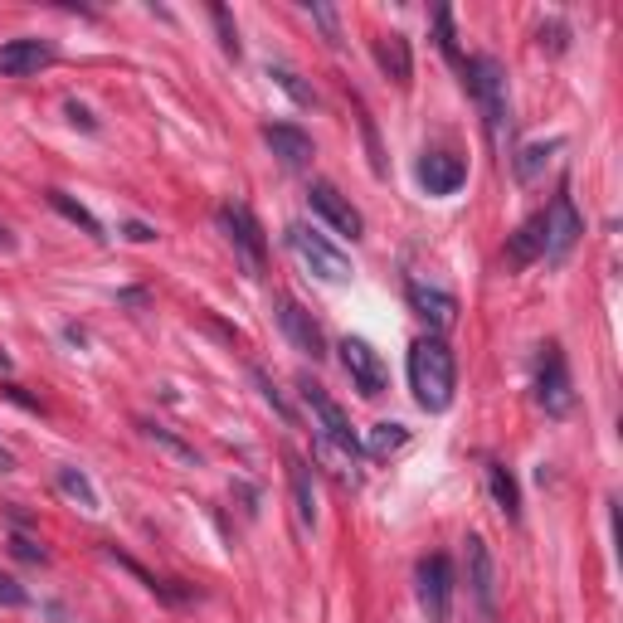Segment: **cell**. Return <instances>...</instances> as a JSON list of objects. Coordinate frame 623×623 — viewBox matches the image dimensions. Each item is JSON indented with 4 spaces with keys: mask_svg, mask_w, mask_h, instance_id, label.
<instances>
[{
    "mask_svg": "<svg viewBox=\"0 0 623 623\" xmlns=\"http://www.w3.org/2000/svg\"><path fill=\"white\" fill-rule=\"evenodd\" d=\"M409 390L419 409L443 414L453 395H458V366H453V351L443 346V336H419L409 346Z\"/></svg>",
    "mask_w": 623,
    "mask_h": 623,
    "instance_id": "obj_1",
    "label": "cell"
},
{
    "mask_svg": "<svg viewBox=\"0 0 623 623\" xmlns=\"http://www.w3.org/2000/svg\"><path fill=\"white\" fill-rule=\"evenodd\" d=\"M463 83H468V93H473L477 108H482V122H487L492 147L502 151L507 147V132H512V98H507V69H502V59H492V54L468 59Z\"/></svg>",
    "mask_w": 623,
    "mask_h": 623,
    "instance_id": "obj_2",
    "label": "cell"
},
{
    "mask_svg": "<svg viewBox=\"0 0 623 623\" xmlns=\"http://www.w3.org/2000/svg\"><path fill=\"white\" fill-rule=\"evenodd\" d=\"M283 244H288V254H293L312 278H322V283H351V258L341 254L327 234H317L312 224H288V229H283Z\"/></svg>",
    "mask_w": 623,
    "mask_h": 623,
    "instance_id": "obj_3",
    "label": "cell"
},
{
    "mask_svg": "<svg viewBox=\"0 0 623 623\" xmlns=\"http://www.w3.org/2000/svg\"><path fill=\"white\" fill-rule=\"evenodd\" d=\"M215 220H220L224 239L234 244V254L244 258V268L249 273H263V263H268V234H263V224L254 220V210L249 205H239V200H224L220 210H215Z\"/></svg>",
    "mask_w": 623,
    "mask_h": 623,
    "instance_id": "obj_4",
    "label": "cell"
},
{
    "mask_svg": "<svg viewBox=\"0 0 623 623\" xmlns=\"http://www.w3.org/2000/svg\"><path fill=\"white\" fill-rule=\"evenodd\" d=\"M536 404L546 409L550 419H565L575 409V385H570V366H565V351L546 341L541 346V366H536Z\"/></svg>",
    "mask_w": 623,
    "mask_h": 623,
    "instance_id": "obj_5",
    "label": "cell"
},
{
    "mask_svg": "<svg viewBox=\"0 0 623 623\" xmlns=\"http://www.w3.org/2000/svg\"><path fill=\"white\" fill-rule=\"evenodd\" d=\"M297 390H302V404L312 409V419H317V439L336 443V448H351V453H361V439L351 434V419H346V409L331 400L327 390L317 385V380H297Z\"/></svg>",
    "mask_w": 623,
    "mask_h": 623,
    "instance_id": "obj_6",
    "label": "cell"
},
{
    "mask_svg": "<svg viewBox=\"0 0 623 623\" xmlns=\"http://www.w3.org/2000/svg\"><path fill=\"white\" fill-rule=\"evenodd\" d=\"M546 263H565L570 249L580 244V234H585V220H580V210H575V200H570V185H560V195L550 200L546 210Z\"/></svg>",
    "mask_w": 623,
    "mask_h": 623,
    "instance_id": "obj_7",
    "label": "cell"
},
{
    "mask_svg": "<svg viewBox=\"0 0 623 623\" xmlns=\"http://www.w3.org/2000/svg\"><path fill=\"white\" fill-rule=\"evenodd\" d=\"M419 609L429 623H448L453 619V560L448 555H429L419 560Z\"/></svg>",
    "mask_w": 623,
    "mask_h": 623,
    "instance_id": "obj_8",
    "label": "cell"
},
{
    "mask_svg": "<svg viewBox=\"0 0 623 623\" xmlns=\"http://www.w3.org/2000/svg\"><path fill=\"white\" fill-rule=\"evenodd\" d=\"M341 366H346L351 385H356L366 400H380V395H385V385H390V366L380 361V351H375L370 341L346 336V341H341Z\"/></svg>",
    "mask_w": 623,
    "mask_h": 623,
    "instance_id": "obj_9",
    "label": "cell"
},
{
    "mask_svg": "<svg viewBox=\"0 0 623 623\" xmlns=\"http://www.w3.org/2000/svg\"><path fill=\"white\" fill-rule=\"evenodd\" d=\"M307 205H312V210H317V215H322L336 234H346V239H361V234H366L361 210H356V205H351V200H346V195H341L331 181H312V185H307Z\"/></svg>",
    "mask_w": 623,
    "mask_h": 623,
    "instance_id": "obj_10",
    "label": "cell"
},
{
    "mask_svg": "<svg viewBox=\"0 0 623 623\" xmlns=\"http://www.w3.org/2000/svg\"><path fill=\"white\" fill-rule=\"evenodd\" d=\"M463 560H468V589L477 599V614L492 619L497 614V565H492V550L482 536H468L463 541Z\"/></svg>",
    "mask_w": 623,
    "mask_h": 623,
    "instance_id": "obj_11",
    "label": "cell"
},
{
    "mask_svg": "<svg viewBox=\"0 0 623 623\" xmlns=\"http://www.w3.org/2000/svg\"><path fill=\"white\" fill-rule=\"evenodd\" d=\"M278 327H283V336L293 341V351L312 356V361L327 356V336H322V327L312 322V312H307L297 297H278Z\"/></svg>",
    "mask_w": 623,
    "mask_h": 623,
    "instance_id": "obj_12",
    "label": "cell"
},
{
    "mask_svg": "<svg viewBox=\"0 0 623 623\" xmlns=\"http://www.w3.org/2000/svg\"><path fill=\"white\" fill-rule=\"evenodd\" d=\"M54 64V44H44V39H10V44H0V78H30L39 69H49Z\"/></svg>",
    "mask_w": 623,
    "mask_h": 623,
    "instance_id": "obj_13",
    "label": "cell"
},
{
    "mask_svg": "<svg viewBox=\"0 0 623 623\" xmlns=\"http://www.w3.org/2000/svg\"><path fill=\"white\" fill-rule=\"evenodd\" d=\"M414 176H419V185H424L429 195H453L458 185L468 181V166H463V156H453V151H429V156L414 166Z\"/></svg>",
    "mask_w": 623,
    "mask_h": 623,
    "instance_id": "obj_14",
    "label": "cell"
},
{
    "mask_svg": "<svg viewBox=\"0 0 623 623\" xmlns=\"http://www.w3.org/2000/svg\"><path fill=\"white\" fill-rule=\"evenodd\" d=\"M409 307L429 322V331H448L453 322H458V297L443 293V288H429V283H409Z\"/></svg>",
    "mask_w": 623,
    "mask_h": 623,
    "instance_id": "obj_15",
    "label": "cell"
},
{
    "mask_svg": "<svg viewBox=\"0 0 623 623\" xmlns=\"http://www.w3.org/2000/svg\"><path fill=\"white\" fill-rule=\"evenodd\" d=\"M263 142H268V151H273L283 166H293V171L317 156L312 137H307L302 127H293V122H268V127H263Z\"/></svg>",
    "mask_w": 623,
    "mask_h": 623,
    "instance_id": "obj_16",
    "label": "cell"
},
{
    "mask_svg": "<svg viewBox=\"0 0 623 623\" xmlns=\"http://www.w3.org/2000/svg\"><path fill=\"white\" fill-rule=\"evenodd\" d=\"M541 254H546V215H531V220L507 239L502 263H507V268H526V263H536Z\"/></svg>",
    "mask_w": 623,
    "mask_h": 623,
    "instance_id": "obj_17",
    "label": "cell"
},
{
    "mask_svg": "<svg viewBox=\"0 0 623 623\" xmlns=\"http://www.w3.org/2000/svg\"><path fill=\"white\" fill-rule=\"evenodd\" d=\"M288 487H293L297 521L312 531V526H317V492H312V468H307L297 453H288Z\"/></svg>",
    "mask_w": 623,
    "mask_h": 623,
    "instance_id": "obj_18",
    "label": "cell"
},
{
    "mask_svg": "<svg viewBox=\"0 0 623 623\" xmlns=\"http://www.w3.org/2000/svg\"><path fill=\"white\" fill-rule=\"evenodd\" d=\"M375 59H380V69L395 78L400 88H409V78H414V59H409V39H404L400 30L380 35V44H375Z\"/></svg>",
    "mask_w": 623,
    "mask_h": 623,
    "instance_id": "obj_19",
    "label": "cell"
},
{
    "mask_svg": "<svg viewBox=\"0 0 623 623\" xmlns=\"http://www.w3.org/2000/svg\"><path fill=\"white\" fill-rule=\"evenodd\" d=\"M487 492H492L497 512L507 516V521H521V487H516V477L502 463H487Z\"/></svg>",
    "mask_w": 623,
    "mask_h": 623,
    "instance_id": "obj_20",
    "label": "cell"
},
{
    "mask_svg": "<svg viewBox=\"0 0 623 623\" xmlns=\"http://www.w3.org/2000/svg\"><path fill=\"white\" fill-rule=\"evenodd\" d=\"M54 482H59V492H64L69 502H78L83 512H103V502H98V487L88 482V473H83V468H59V473H54Z\"/></svg>",
    "mask_w": 623,
    "mask_h": 623,
    "instance_id": "obj_21",
    "label": "cell"
},
{
    "mask_svg": "<svg viewBox=\"0 0 623 623\" xmlns=\"http://www.w3.org/2000/svg\"><path fill=\"white\" fill-rule=\"evenodd\" d=\"M44 200H49V205H54V210H59V215H64V220H69V224H78V229H83L88 239H108V234H103V224L93 220V215H88V210L78 205L74 195H64V190H49Z\"/></svg>",
    "mask_w": 623,
    "mask_h": 623,
    "instance_id": "obj_22",
    "label": "cell"
},
{
    "mask_svg": "<svg viewBox=\"0 0 623 623\" xmlns=\"http://www.w3.org/2000/svg\"><path fill=\"white\" fill-rule=\"evenodd\" d=\"M404 443H409V429H404V424H375L361 448H366L370 458H390V453H400Z\"/></svg>",
    "mask_w": 623,
    "mask_h": 623,
    "instance_id": "obj_23",
    "label": "cell"
},
{
    "mask_svg": "<svg viewBox=\"0 0 623 623\" xmlns=\"http://www.w3.org/2000/svg\"><path fill=\"white\" fill-rule=\"evenodd\" d=\"M142 434H147L156 448H166L176 463H185V468H200V453H195V448H190L185 439H176L171 429H161V424H147V419H142Z\"/></svg>",
    "mask_w": 623,
    "mask_h": 623,
    "instance_id": "obj_24",
    "label": "cell"
},
{
    "mask_svg": "<svg viewBox=\"0 0 623 623\" xmlns=\"http://www.w3.org/2000/svg\"><path fill=\"white\" fill-rule=\"evenodd\" d=\"M268 78H273V83H278V88L293 98L297 108H317V93H312V83H302V78H297L288 64H268Z\"/></svg>",
    "mask_w": 623,
    "mask_h": 623,
    "instance_id": "obj_25",
    "label": "cell"
},
{
    "mask_svg": "<svg viewBox=\"0 0 623 623\" xmlns=\"http://www.w3.org/2000/svg\"><path fill=\"white\" fill-rule=\"evenodd\" d=\"M555 147H560V142H546V147H526V151H521V156H516V181H526V185L536 181Z\"/></svg>",
    "mask_w": 623,
    "mask_h": 623,
    "instance_id": "obj_26",
    "label": "cell"
},
{
    "mask_svg": "<svg viewBox=\"0 0 623 623\" xmlns=\"http://www.w3.org/2000/svg\"><path fill=\"white\" fill-rule=\"evenodd\" d=\"M254 385H258V395H263V400H268V409H273V414H278V419H283V424H297L293 404H288V400H283V395H278V385H273V380H268V375H263V370H254Z\"/></svg>",
    "mask_w": 623,
    "mask_h": 623,
    "instance_id": "obj_27",
    "label": "cell"
},
{
    "mask_svg": "<svg viewBox=\"0 0 623 623\" xmlns=\"http://www.w3.org/2000/svg\"><path fill=\"white\" fill-rule=\"evenodd\" d=\"M210 20H215V30H220V49L229 59H239V30H234V15L224 10V5H210Z\"/></svg>",
    "mask_w": 623,
    "mask_h": 623,
    "instance_id": "obj_28",
    "label": "cell"
},
{
    "mask_svg": "<svg viewBox=\"0 0 623 623\" xmlns=\"http://www.w3.org/2000/svg\"><path fill=\"white\" fill-rule=\"evenodd\" d=\"M302 10L322 25V35H327L331 49H341V20H336V10H331V5H302Z\"/></svg>",
    "mask_w": 623,
    "mask_h": 623,
    "instance_id": "obj_29",
    "label": "cell"
},
{
    "mask_svg": "<svg viewBox=\"0 0 623 623\" xmlns=\"http://www.w3.org/2000/svg\"><path fill=\"white\" fill-rule=\"evenodd\" d=\"M25 604H30V589L10 575H0V609H25Z\"/></svg>",
    "mask_w": 623,
    "mask_h": 623,
    "instance_id": "obj_30",
    "label": "cell"
},
{
    "mask_svg": "<svg viewBox=\"0 0 623 623\" xmlns=\"http://www.w3.org/2000/svg\"><path fill=\"white\" fill-rule=\"evenodd\" d=\"M10 550H15L20 560H30V565H44V560H49V555H44V550H39L35 541H30V536H20V531L10 536Z\"/></svg>",
    "mask_w": 623,
    "mask_h": 623,
    "instance_id": "obj_31",
    "label": "cell"
},
{
    "mask_svg": "<svg viewBox=\"0 0 623 623\" xmlns=\"http://www.w3.org/2000/svg\"><path fill=\"white\" fill-rule=\"evenodd\" d=\"M541 44H546L550 54H565V44H570V30H565L560 20H550L546 30H541Z\"/></svg>",
    "mask_w": 623,
    "mask_h": 623,
    "instance_id": "obj_32",
    "label": "cell"
},
{
    "mask_svg": "<svg viewBox=\"0 0 623 623\" xmlns=\"http://www.w3.org/2000/svg\"><path fill=\"white\" fill-rule=\"evenodd\" d=\"M122 234H127L132 244H151V239H156V229H151V224H122Z\"/></svg>",
    "mask_w": 623,
    "mask_h": 623,
    "instance_id": "obj_33",
    "label": "cell"
},
{
    "mask_svg": "<svg viewBox=\"0 0 623 623\" xmlns=\"http://www.w3.org/2000/svg\"><path fill=\"white\" fill-rule=\"evenodd\" d=\"M69 117H74V127H83V132H93L98 122L88 117V108H78V103H69Z\"/></svg>",
    "mask_w": 623,
    "mask_h": 623,
    "instance_id": "obj_34",
    "label": "cell"
},
{
    "mask_svg": "<svg viewBox=\"0 0 623 623\" xmlns=\"http://www.w3.org/2000/svg\"><path fill=\"white\" fill-rule=\"evenodd\" d=\"M5 395H10V400H15V404H25V409H39V404L30 400V395H25V390H20V385H5Z\"/></svg>",
    "mask_w": 623,
    "mask_h": 623,
    "instance_id": "obj_35",
    "label": "cell"
},
{
    "mask_svg": "<svg viewBox=\"0 0 623 623\" xmlns=\"http://www.w3.org/2000/svg\"><path fill=\"white\" fill-rule=\"evenodd\" d=\"M10 468H15V458H10V453L0 448V473H10Z\"/></svg>",
    "mask_w": 623,
    "mask_h": 623,
    "instance_id": "obj_36",
    "label": "cell"
}]
</instances>
